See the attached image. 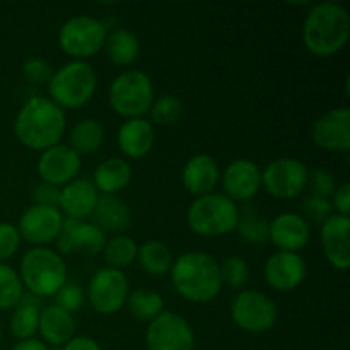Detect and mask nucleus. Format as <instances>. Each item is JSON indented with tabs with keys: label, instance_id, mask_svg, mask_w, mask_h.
<instances>
[{
	"label": "nucleus",
	"instance_id": "f257e3e1",
	"mask_svg": "<svg viewBox=\"0 0 350 350\" xmlns=\"http://www.w3.org/2000/svg\"><path fill=\"white\" fill-rule=\"evenodd\" d=\"M67 129V116L50 98H29L14 120L16 139L31 150H46L60 144Z\"/></svg>",
	"mask_w": 350,
	"mask_h": 350
},
{
	"label": "nucleus",
	"instance_id": "f03ea898",
	"mask_svg": "<svg viewBox=\"0 0 350 350\" xmlns=\"http://www.w3.org/2000/svg\"><path fill=\"white\" fill-rule=\"evenodd\" d=\"M349 36L350 16L342 3L310 5L303 23V43L311 55L318 58L334 57L347 44Z\"/></svg>",
	"mask_w": 350,
	"mask_h": 350
},
{
	"label": "nucleus",
	"instance_id": "7ed1b4c3",
	"mask_svg": "<svg viewBox=\"0 0 350 350\" xmlns=\"http://www.w3.org/2000/svg\"><path fill=\"white\" fill-rule=\"evenodd\" d=\"M170 275L176 293L193 304L211 303L222 289L219 262L207 252L180 255L171 265Z\"/></svg>",
	"mask_w": 350,
	"mask_h": 350
},
{
	"label": "nucleus",
	"instance_id": "20e7f679",
	"mask_svg": "<svg viewBox=\"0 0 350 350\" xmlns=\"http://www.w3.org/2000/svg\"><path fill=\"white\" fill-rule=\"evenodd\" d=\"M19 277L33 296L50 297L67 284V263L55 250L34 246L21 260Z\"/></svg>",
	"mask_w": 350,
	"mask_h": 350
},
{
	"label": "nucleus",
	"instance_id": "39448f33",
	"mask_svg": "<svg viewBox=\"0 0 350 350\" xmlns=\"http://www.w3.org/2000/svg\"><path fill=\"white\" fill-rule=\"evenodd\" d=\"M188 228L202 238H221L236 231L239 207L224 193L197 197L187 211Z\"/></svg>",
	"mask_w": 350,
	"mask_h": 350
},
{
	"label": "nucleus",
	"instance_id": "423d86ee",
	"mask_svg": "<svg viewBox=\"0 0 350 350\" xmlns=\"http://www.w3.org/2000/svg\"><path fill=\"white\" fill-rule=\"evenodd\" d=\"M98 89V75L88 62L70 60L53 70L48 82L50 99L62 109H77L88 105Z\"/></svg>",
	"mask_w": 350,
	"mask_h": 350
},
{
	"label": "nucleus",
	"instance_id": "0eeeda50",
	"mask_svg": "<svg viewBox=\"0 0 350 350\" xmlns=\"http://www.w3.org/2000/svg\"><path fill=\"white\" fill-rule=\"evenodd\" d=\"M154 98L152 79L137 68L116 75L108 89L109 106L116 115L126 120L144 118V115L149 113Z\"/></svg>",
	"mask_w": 350,
	"mask_h": 350
},
{
	"label": "nucleus",
	"instance_id": "6e6552de",
	"mask_svg": "<svg viewBox=\"0 0 350 350\" xmlns=\"http://www.w3.org/2000/svg\"><path fill=\"white\" fill-rule=\"evenodd\" d=\"M106 26L92 16H75L62 24L58 31V46L72 60L85 62L105 46Z\"/></svg>",
	"mask_w": 350,
	"mask_h": 350
},
{
	"label": "nucleus",
	"instance_id": "1a4fd4ad",
	"mask_svg": "<svg viewBox=\"0 0 350 350\" xmlns=\"http://www.w3.org/2000/svg\"><path fill=\"white\" fill-rule=\"evenodd\" d=\"M231 318L236 327L246 334H265L275 327L279 310L262 291L243 289L232 299Z\"/></svg>",
	"mask_w": 350,
	"mask_h": 350
},
{
	"label": "nucleus",
	"instance_id": "9d476101",
	"mask_svg": "<svg viewBox=\"0 0 350 350\" xmlns=\"http://www.w3.org/2000/svg\"><path fill=\"white\" fill-rule=\"evenodd\" d=\"M310 170L294 157H279L262 170V187L269 195L280 200H291L308 188Z\"/></svg>",
	"mask_w": 350,
	"mask_h": 350
},
{
	"label": "nucleus",
	"instance_id": "9b49d317",
	"mask_svg": "<svg viewBox=\"0 0 350 350\" xmlns=\"http://www.w3.org/2000/svg\"><path fill=\"white\" fill-rule=\"evenodd\" d=\"M130 294V284L122 270L103 269L92 273L88 286V297L92 310L99 314H115L125 306Z\"/></svg>",
	"mask_w": 350,
	"mask_h": 350
},
{
	"label": "nucleus",
	"instance_id": "f8f14e48",
	"mask_svg": "<svg viewBox=\"0 0 350 350\" xmlns=\"http://www.w3.org/2000/svg\"><path fill=\"white\" fill-rule=\"evenodd\" d=\"M195 334L181 314L163 311L149 321L146 330L147 350H193Z\"/></svg>",
	"mask_w": 350,
	"mask_h": 350
},
{
	"label": "nucleus",
	"instance_id": "ddd939ff",
	"mask_svg": "<svg viewBox=\"0 0 350 350\" xmlns=\"http://www.w3.org/2000/svg\"><path fill=\"white\" fill-rule=\"evenodd\" d=\"M64 214L57 207L46 205H31L23 212L17 222V231L21 239L31 245L43 246L51 241H57L64 228Z\"/></svg>",
	"mask_w": 350,
	"mask_h": 350
},
{
	"label": "nucleus",
	"instance_id": "4468645a",
	"mask_svg": "<svg viewBox=\"0 0 350 350\" xmlns=\"http://www.w3.org/2000/svg\"><path fill=\"white\" fill-rule=\"evenodd\" d=\"M81 164V156L70 146L57 144L41 152L36 170L43 183L62 188L77 178Z\"/></svg>",
	"mask_w": 350,
	"mask_h": 350
},
{
	"label": "nucleus",
	"instance_id": "2eb2a0df",
	"mask_svg": "<svg viewBox=\"0 0 350 350\" xmlns=\"http://www.w3.org/2000/svg\"><path fill=\"white\" fill-rule=\"evenodd\" d=\"M314 146L328 152H347L350 149V109L347 106L325 111L311 126Z\"/></svg>",
	"mask_w": 350,
	"mask_h": 350
},
{
	"label": "nucleus",
	"instance_id": "dca6fc26",
	"mask_svg": "<svg viewBox=\"0 0 350 350\" xmlns=\"http://www.w3.org/2000/svg\"><path fill=\"white\" fill-rule=\"evenodd\" d=\"M308 267L299 253L275 252L269 256L263 267L265 282L279 293L297 289L306 279Z\"/></svg>",
	"mask_w": 350,
	"mask_h": 350
},
{
	"label": "nucleus",
	"instance_id": "f3484780",
	"mask_svg": "<svg viewBox=\"0 0 350 350\" xmlns=\"http://www.w3.org/2000/svg\"><path fill=\"white\" fill-rule=\"evenodd\" d=\"M106 245L105 231L94 222L65 219L60 236L57 238L58 253H82V255H98Z\"/></svg>",
	"mask_w": 350,
	"mask_h": 350
},
{
	"label": "nucleus",
	"instance_id": "a211bd4d",
	"mask_svg": "<svg viewBox=\"0 0 350 350\" xmlns=\"http://www.w3.org/2000/svg\"><path fill=\"white\" fill-rule=\"evenodd\" d=\"M321 252L334 269L347 270L350 267V219L332 214L321 222Z\"/></svg>",
	"mask_w": 350,
	"mask_h": 350
},
{
	"label": "nucleus",
	"instance_id": "6ab92c4d",
	"mask_svg": "<svg viewBox=\"0 0 350 350\" xmlns=\"http://www.w3.org/2000/svg\"><path fill=\"white\" fill-rule=\"evenodd\" d=\"M222 190L232 202H248L262 188V170L252 159H234L221 176Z\"/></svg>",
	"mask_w": 350,
	"mask_h": 350
},
{
	"label": "nucleus",
	"instance_id": "aec40b11",
	"mask_svg": "<svg viewBox=\"0 0 350 350\" xmlns=\"http://www.w3.org/2000/svg\"><path fill=\"white\" fill-rule=\"evenodd\" d=\"M310 239V224L303 215L284 212L269 222V241H272L277 252L299 253Z\"/></svg>",
	"mask_w": 350,
	"mask_h": 350
},
{
	"label": "nucleus",
	"instance_id": "412c9836",
	"mask_svg": "<svg viewBox=\"0 0 350 350\" xmlns=\"http://www.w3.org/2000/svg\"><path fill=\"white\" fill-rule=\"evenodd\" d=\"M99 191L96 190L94 183L85 178H75L74 181L60 188V202L58 208L67 219L84 221L85 217L92 215L96 204H98Z\"/></svg>",
	"mask_w": 350,
	"mask_h": 350
},
{
	"label": "nucleus",
	"instance_id": "4be33fe9",
	"mask_svg": "<svg viewBox=\"0 0 350 350\" xmlns=\"http://www.w3.org/2000/svg\"><path fill=\"white\" fill-rule=\"evenodd\" d=\"M219 180H221L219 164L208 154H195L181 170V183L188 193L195 195V198L212 193Z\"/></svg>",
	"mask_w": 350,
	"mask_h": 350
},
{
	"label": "nucleus",
	"instance_id": "5701e85b",
	"mask_svg": "<svg viewBox=\"0 0 350 350\" xmlns=\"http://www.w3.org/2000/svg\"><path fill=\"white\" fill-rule=\"evenodd\" d=\"M156 142V129L146 118L125 120L116 133V144L129 159H142L152 150Z\"/></svg>",
	"mask_w": 350,
	"mask_h": 350
},
{
	"label": "nucleus",
	"instance_id": "b1692460",
	"mask_svg": "<svg viewBox=\"0 0 350 350\" xmlns=\"http://www.w3.org/2000/svg\"><path fill=\"white\" fill-rule=\"evenodd\" d=\"M38 334L43 338L41 340L43 344L51 345V347H64L75 337L74 314L67 313L55 304L43 308L40 313Z\"/></svg>",
	"mask_w": 350,
	"mask_h": 350
},
{
	"label": "nucleus",
	"instance_id": "393cba45",
	"mask_svg": "<svg viewBox=\"0 0 350 350\" xmlns=\"http://www.w3.org/2000/svg\"><path fill=\"white\" fill-rule=\"evenodd\" d=\"M92 219V222L103 231L122 232L132 222V212L118 195H99Z\"/></svg>",
	"mask_w": 350,
	"mask_h": 350
},
{
	"label": "nucleus",
	"instance_id": "a878e982",
	"mask_svg": "<svg viewBox=\"0 0 350 350\" xmlns=\"http://www.w3.org/2000/svg\"><path fill=\"white\" fill-rule=\"evenodd\" d=\"M132 166L129 161L122 157H108L103 163L98 164L94 170V183L96 190L103 195H116L118 191L125 190L132 181Z\"/></svg>",
	"mask_w": 350,
	"mask_h": 350
},
{
	"label": "nucleus",
	"instance_id": "bb28decb",
	"mask_svg": "<svg viewBox=\"0 0 350 350\" xmlns=\"http://www.w3.org/2000/svg\"><path fill=\"white\" fill-rule=\"evenodd\" d=\"M106 57L118 67H132L140 55V41L132 31L125 27H116L106 34L105 46Z\"/></svg>",
	"mask_w": 350,
	"mask_h": 350
},
{
	"label": "nucleus",
	"instance_id": "cd10ccee",
	"mask_svg": "<svg viewBox=\"0 0 350 350\" xmlns=\"http://www.w3.org/2000/svg\"><path fill=\"white\" fill-rule=\"evenodd\" d=\"M40 303H38L36 296H26L24 294L23 299L19 301L14 313L10 317V332L19 340H27L33 338L38 334V325H40Z\"/></svg>",
	"mask_w": 350,
	"mask_h": 350
},
{
	"label": "nucleus",
	"instance_id": "c85d7f7f",
	"mask_svg": "<svg viewBox=\"0 0 350 350\" xmlns=\"http://www.w3.org/2000/svg\"><path fill=\"white\" fill-rule=\"evenodd\" d=\"M137 262L140 269L152 277H163L170 273L174 258L171 250L163 241L150 239L142 243L137 250Z\"/></svg>",
	"mask_w": 350,
	"mask_h": 350
},
{
	"label": "nucleus",
	"instance_id": "c756f323",
	"mask_svg": "<svg viewBox=\"0 0 350 350\" xmlns=\"http://www.w3.org/2000/svg\"><path fill=\"white\" fill-rule=\"evenodd\" d=\"M105 142V129L94 118H84L74 125L70 132V144L68 146L79 156H89L101 149Z\"/></svg>",
	"mask_w": 350,
	"mask_h": 350
},
{
	"label": "nucleus",
	"instance_id": "7c9ffc66",
	"mask_svg": "<svg viewBox=\"0 0 350 350\" xmlns=\"http://www.w3.org/2000/svg\"><path fill=\"white\" fill-rule=\"evenodd\" d=\"M126 308L137 320L152 321L164 311V301L159 293L147 287H139L132 291L126 297Z\"/></svg>",
	"mask_w": 350,
	"mask_h": 350
},
{
	"label": "nucleus",
	"instance_id": "2f4dec72",
	"mask_svg": "<svg viewBox=\"0 0 350 350\" xmlns=\"http://www.w3.org/2000/svg\"><path fill=\"white\" fill-rule=\"evenodd\" d=\"M137 250L139 245L126 234H116L109 241H106L103 248V256L109 269L122 270L125 267L132 265L137 260Z\"/></svg>",
	"mask_w": 350,
	"mask_h": 350
},
{
	"label": "nucleus",
	"instance_id": "473e14b6",
	"mask_svg": "<svg viewBox=\"0 0 350 350\" xmlns=\"http://www.w3.org/2000/svg\"><path fill=\"white\" fill-rule=\"evenodd\" d=\"M236 231L239 238L248 245L262 246L269 241V222L255 208L239 211V222Z\"/></svg>",
	"mask_w": 350,
	"mask_h": 350
},
{
	"label": "nucleus",
	"instance_id": "72a5a7b5",
	"mask_svg": "<svg viewBox=\"0 0 350 350\" xmlns=\"http://www.w3.org/2000/svg\"><path fill=\"white\" fill-rule=\"evenodd\" d=\"M24 296L21 277L12 267L0 263V311L12 310Z\"/></svg>",
	"mask_w": 350,
	"mask_h": 350
},
{
	"label": "nucleus",
	"instance_id": "f704fd0d",
	"mask_svg": "<svg viewBox=\"0 0 350 350\" xmlns=\"http://www.w3.org/2000/svg\"><path fill=\"white\" fill-rule=\"evenodd\" d=\"M152 123L161 126L174 125L183 115V103L174 94H163L154 98L152 106L149 109Z\"/></svg>",
	"mask_w": 350,
	"mask_h": 350
},
{
	"label": "nucleus",
	"instance_id": "c9c22d12",
	"mask_svg": "<svg viewBox=\"0 0 350 350\" xmlns=\"http://www.w3.org/2000/svg\"><path fill=\"white\" fill-rule=\"evenodd\" d=\"M221 269L222 286H228L232 291H243L250 280V265L245 258L238 255L228 256L219 263Z\"/></svg>",
	"mask_w": 350,
	"mask_h": 350
},
{
	"label": "nucleus",
	"instance_id": "e433bc0d",
	"mask_svg": "<svg viewBox=\"0 0 350 350\" xmlns=\"http://www.w3.org/2000/svg\"><path fill=\"white\" fill-rule=\"evenodd\" d=\"M21 74H23L24 81L33 85L48 84L51 75H53V67L44 58H29V60H26L23 64Z\"/></svg>",
	"mask_w": 350,
	"mask_h": 350
},
{
	"label": "nucleus",
	"instance_id": "4c0bfd02",
	"mask_svg": "<svg viewBox=\"0 0 350 350\" xmlns=\"http://www.w3.org/2000/svg\"><path fill=\"white\" fill-rule=\"evenodd\" d=\"M85 296L84 291L81 289V286L77 284L67 282L57 294H55V306L62 308L67 313L74 314L75 311H79L84 304Z\"/></svg>",
	"mask_w": 350,
	"mask_h": 350
},
{
	"label": "nucleus",
	"instance_id": "58836bf2",
	"mask_svg": "<svg viewBox=\"0 0 350 350\" xmlns=\"http://www.w3.org/2000/svg\"><path fill=\"white\" fill-rule=\"evenodd\" d=\"M308 187L311 188V195L321 198H332L334 191L337 190L334 174L321 167L311 171L310 178H308Z\"/></svg>",
	"mask_w": 350,
	"mask_h": 350
},
{
	"label": "nucleus",
	"instance_id": "ea45409f",
	"mask_svg": "<svg viewBox=\"0 0 350 350\" xmlns=\"http://www.w3.org/2000/svg\"><path fill=\"white\" fill-rule=\"evenodd\" d=\"M21 234L17 228L9 222H0V263L12 258L21 246Z\"/></svg>",
	"mask_w": 350,
	"mask_h": 350
},
{
	"label": "nucleus",
	"instance_id": "a19ab883",
	"mask_svg": "<svg viewBox=\"0 0 350 350\" xmlns=\"http://www.w3.org/2000/svg\"><path fill=\"white\" fill-rule=\"evenodd\" d=\"M303 212L304 219H311L314 222H323L325 219H328L334 214V207H332L330 198H321L310 195L303 202Z\"/></svg>",
	"mask_w": 350,
	"mask_h": 350
},
{
	"label": "nucleus",
	"instance_id": "79ce46f5",
	"mask_svg": "<svg viewBox=\"0 0 350 350\" xmlns=\"http://www.w3.org/2000/svg\"><path fill=\"white\" fill-rule=\"evenodd\" d=\"M34 205H46V207H57L60 202V188L51 185L41 183L33 190Z\"/></svg>",
	"mask_w": 350,
	"mask_h": 350
},
{
	"label": "nucleus",
	"instance_id": "37998d69",
	"mask_svg": "<svg viewBox=\"0 0 350 350\" xmlns=\"http://www.w3.org/2000/svg\"><path fill=\"white\" fill-rule=\"evenodd\" d=\"M332 207H334L335 214L345 215L349 217L350 214V185L344 183L340 187H337V190L334 191L330 198Z\"/></svg>",
	"mask_w": 350,
	"mask_h": 350
},
{
	"label": "nucleus",
	"instance_id": "c03bdc74",
	"mask_svg": "<svg viewBox=\"0 0 350 350\" xmlns=\"http://www.w3.org/2000/svg\"><path fill=\"white\" fill-rule=\"evenodd\" d=\"M62 350H103L101 345L89 337H74L70 342L64 345Z\"/></svg>",
	"mask_w": 350,
	"mask_h": 350
},
{
	"label": "nucleus",
	"instance_id": "a18cd8bd",
	"mask_svg": "<svg viewBox=\"0 0 350 350\" xmlns=\"http://www.w3.org/2000/svg\"><path fill=\"white\" fill-rule=\"evenodd\" d=\"M10 350H50L46 344L36 338H27V340H19Z\"/></svg>",
	"mask_w": 350,
	"mask_h": 350
},
{
	"label": "nucleus",
	"instance_id": "49530a36",
	"mask_svg": "<svg viewBox=\"0 0 350 350\" xmlns=\"http://www.w3.org/2000/svg\"><path fill=\"white\" fill-rule=\"evenodd\" d=\"M0 342H2V328H0Z\"/></svg>",
	"mask_w": 350,
	"mask_h": 350
}]
</instances>
